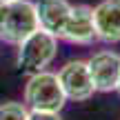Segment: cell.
<instances>
[{
	"label": "cell",
	"mask_w": 120,
	"mask_h": 120,
	"mask_svg": "<svg viewBox=\"0 0 120 120\" xmlns=\"http://www.w3.org/2000/svg\"><path fill=\"white\" fill-rule=\"evenodd\" d=\"M91 13L96 40L105 45L120 42V0H100L96 7H91Z\"/></svg>",
	"instance_id": "obj_7"
},
{
	"label": "cell",
	"mask_w": 120,
	"mask_h": 120,
	"mask_svg": "<svg viewBox=\"0 0 120 120\" xmlns=\"http://www.w3.org/2000/svg\"><path fill=\"white\" fill-rule=\"evenodd\" d=\"M87 67H89L96 91H102V94L116 91L118 78H120V53L111 51V49L96 51L87 60Z\"/></svg>",
	"instance_id": "obj_5"
},
{
	"label": "cell",
	"mask_w": 120,
	"mask_h": 120,
	"mask_svg": "<svg viewBox=\"0 0 120 120\" xmlns=\"http://www.w3.org/2000/svg\"><path fill=\"white\" fill-rule=\"evenodd\" d=\"M38 27V16L31 0L0 2V42L20 45Z\"/></svg>",
	"instance_id": "obj_1"
},
{
	"label": "cell",
	"mask_w": 120,
	"mask_h": 120,
	"mask_svg": "<svg viewBox=\"0 0 120 120\" xmlns=\"http://www.w3.org/2000/svg\"><path fill=\"white\" fill-rule=\"evenodd\" d=\"M116 91H118V94H120V78H118V87H116Z\"/></svg>",
	"instance_id": "obj_11"
},
{
	"label": "cell",
	"mask_w": 120,
	"mask_h": 120,
	"mask_svg": "<svg viewBox=\"0 0 120 120\" xmlns=\"http://www.w3.org/2000/svg\"><path fill=\"white\" fill-rule=\"evenodd\" d=\"M60 40H64L69 45H80V47H87V45L96 42L91 7H87V4H71V11H69V18L62 27Z\"/></svg>",
	"instance_id": "obj_6"
},
{
	"label": "cell",
	"mask_w": 120,
	"mask_h": 120,
	"mask_svg": "<svg viewBox=\"0 0 120 120\" xmlns=\"http://www.w3.org/2000/svg\"><path fill=\"white\" fill-rule=\"evenodd\" d=\"M29 118V109L22 102H2L0 105V120H27Z\"/></svg>",
	"instance_id": "obj_9"
},
{
	"label": "cell",
	"mask_w": 120,
	"mask_h": 120,
	"mask_svg": "<svg viewBox=\"0 0 120 120\" xmlns=\"http://www.w3.org/2000/svg\"><path fill=\"white\" fill-rule=\"evenodd\" d=\"M34 7H36V16H38V27L60 38L62 27L71 11V2L69 0H36Z\"/></svg>",
	"instance_id": "obj_8"
},
{
	"label": "cell",
	"mask_w": 120,
	"mask_h": 120,
	"mask_svg": "<svg viewBox=\"0 0 120 120\" xmlns=\"http://www.w3.org/2000/svg\"><path fill=\"white\" fill-rule=\"evenodd\" d=\"M58 82L64 91V98L73 102H85L96 94V87L91 82V73L87 67V60H69L58 69Z\"/></svg>",
	"instance_id": "obj_4"
},
{
	"label": "cell",
	"mask_w": 120,
	"mask_h": 120,
	"mask_svg": "<svg viewBox=\"0 0 120 120\" xmlns=\"http://www.w3.org/2000/svg\"><path fill=\"white\" fill-rule=\"evenodd\" d=\"M67 98L58 82V76L51 71H36L25 82V107L31 111H58L64 107Z\"/></svg>",
	"instance_id": "obj_3"
},
{
	"label": "cell",
	"mask_w": 120,
	"mask_h": 120,
	"mask_svg": "<svg viewBox=\"0 0 120 120\" xmlns=\"http://www.w3.org/2000/svg\"><path fill=\"white\" fill-rule=\"evenodd\" d=\"M27 120H62L58 111H31L29 109V118Z\"/></svg>",
	"instance_id": "obj_10"
},
{
	"label": "cell",
	"mask_w": 120,
	"mask_h": 120,
	"mask_svg": "<svg viewBox=\"0 0 120 120\" xmlns=\"http://www.w3.org/2000/svg\"><path fill=\"white\" fill-rule=\"evenodd\" d=\"M16 47H18V51H16L18 69L27 73H36V71H45L56 60L58 38L45 29H36L34 34H29Z\"/></svg>",
	"instance_id": "obj_2"
},
{
	"label": "cell",
	"mask_w": 120,
	"mask_h": 120,
	"mask_svg": "<svg viewBox=\"0 0 120 120\" xmlns=\"http://www.w3.org/2000/svg\"><path fill=\"white\" fill-rule=\"evenodd\" d=\"M0 2H9V0H0Z\"/></svg>",
	"instance_id": "obj_12"
}]
</instances>
